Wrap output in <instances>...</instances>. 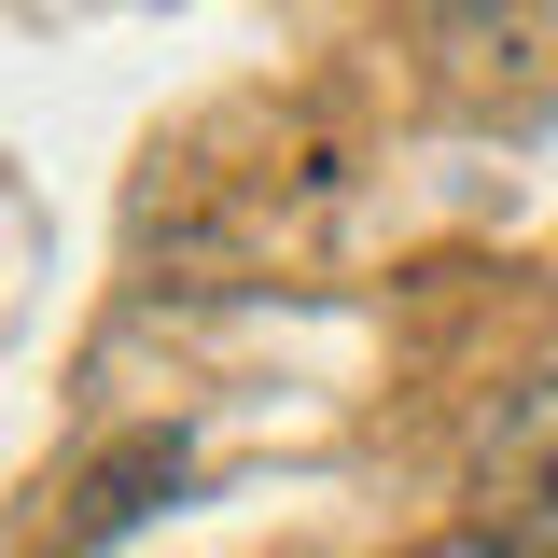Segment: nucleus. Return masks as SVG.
<instances>
[{
	"label": "nucleus",
	"mask_w": 558,
	"mask_h": 558,
	"mask_svg": "<svg viewBox=\"0 0 558 558\" xmlns=\"http://www.w3.org/2000/svg\"><path fill=\"white\" fill-rule=\"evenodd\" d=\"M168 475H182V447H168V433H140L126 461H112V475L84 488V517H70V545H112V531H126V517H140V502H154Z\"/></svg>",
	"instance_id": "f03ea898"
},
{
	"label": "nucleus",
	"mask_w": 558,
	"mask_h": 558,
	"mask_svg": "<svg viewBox=\"0 0 558 558\" xmlns=\"http://www.w3.org/2000/svg\"><path fill=\"white\" fill-rule=\"evenodd\" d=\"M475 502L517 558H558V377L502 391V418L475 433Z\"/></svg>",
	"instance_id": "f257e3e1"
}]
</instances>
